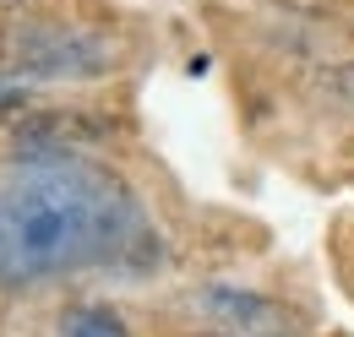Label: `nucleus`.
Segmentation results:
<instances>
[{"label": "nucleus", "instance_id": "1", "mask_svg": "<svg viewBox=\"0 0 354 337\" xmlns=\"http://www.w3.org/2000/svg\"><path fill=\"white\" fill-rule=\"evenodd\" d=\"M158 261V223L104 164L22 153L0 174V289H44L77 272L142 278Z\"/></svg>", "mask_w": 354, "mask_h": 337}, {"label": "nucleus", "instance_id": "4", "mask_svg": "<svg viewBox=\"0 0 354 337\" xmlns=\"http://www.w3.org/2000/svg\"><path fill=\"white\" fill-rule=\"evenodd\" d=\"M60 337H131V327L109 305H71L60 316Z\"/></svg>", "mask_w": 354, "mask_h": 337}, {"label": "nucleus", "instance_id": "3", "mask_svg": "<svg viewBox=\"0 0 354 337\" xmlns=\"http://www.w3.org/2000/svg\"><path fill=\"white\" fill-rule=\"evenodd\" d=\"M11 71L28 77V82H88V77H104L115 66V49L98 39V33H82V28H22L11 49H6Z\"/></svg>", "mask_w": 354, "mask_h": 337}, {"label": "nucleus", "instance_id": "2", "mask_svg": "<svg viewBox=\"0 0 354 337\" xmlns=\"http://www.w3.org/2000/svg\"><path fill=\"white\" fill-rule=\"evenodd\" d=\"M196 337H306V316L262 289L234 283H202L185 294Z\"/></svg>", "mask_w": 354, "mask_h": 337}]
</instances>
